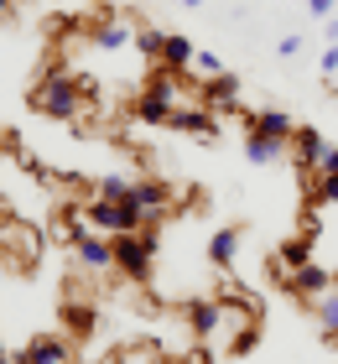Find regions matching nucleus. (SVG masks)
Returning a JSON list of instances; mask_svg holds the SVG:
<instances>
[{
	"label": "nucleus",
	"instance_id": "1",
	"mask_svg": "<svg viewBox=\"0 0 338 364\" xmlns=\"http://www.w3.org/2000/svg\"><path fill=\"white\" fill-rule=\"evenodd\" d=\"M78 99H83V89H78V78L68 68H42L37 89H31V109L47 114V120H73Z\"/></svg>",
	"mask_w": 338,
	"mask_h": 364
},
{
	"label": "nucleus",
	"instance_id": "2",
	"mask_svg": "<svg viewBox=\"0 0 338 364\" xmlns=\"http://www.w3.org/2000/svg\"><path fill=\"white\" fill-rule=\"evenodd\" d=\"M89 219H94V229H110V235H141V229L151 224L135 198H94Z\"/></svg>",
	"mask_w": 338,
	"mask_h": 364
},
{
	"label": "nucleus",
	"instance_id": "3",
	"mask_svg": "<svg viewBox=\"0 0 338 364\" xmlns=\"http://www.w3.org/2000/svg\"><path fill=\"white\" fill-rule=\"evenodd\" d=\"M110 245H115V271L141 281V276H151V255H157L162 235H151V224H146L141 235H115Z\"/></svg>",
	"mask_w": 338,
	"mask_h": 364
},
{
	"label": "nucleus",
	"instance_id": "4",
	"mask_svg": "<svg viewBox=\"0 0 338 364\" xmlns=\"http://www.w3.org/2000/svg\"><path fill=\"white\" fill-rule=\"evenodd\" d=\"M172 114H177L172 78H157L146 94H135V120H141V125H172Z\"/></svg>",
	"mask_w": 338,
	"mask_h": 364
},
{
	"label": "nucleus",
	"instance_id": "5",
	"mask_svg": "<svg viewBox=\"0 0 338 364\" xmlns=\"http://www.w3.org/2000/svg\"><path fill=\"white\" fill-rule=\"evenodd\" d=\"M73 255H78V266L83 271H115V245L105 235H89V229H73Z\"/></svg>",
	"mask_w": 338,
	"mask_h": 364
},
{
	"label": "nucleus",
	"instance_id": "6",
	"mask_svg": "<svg viewBox=\"0 0 338 364\" xmlns=\"http://www.w3.org/2000/svg\"><path fill=\"white\" fill-rule=\"evenodd\" d=\"M73 354H68V338L58 333H42V338H31L21 354H11V364H68Z\"/></svg>",
	"mask_w": 338,
	"mask_h": 364
},
{
	"label": "nucleus",
	"instance_id": "7",
	"mask_svg": "<svg viewBox=\"0 0 338 364\" xmlns=\"http://www.w3.org/2000/svg\"><path fill=\"white\" fill-rule=\"evenodd\" d=\"M323 151H328V141L317 136L312 125H297V136H292V161H297V172H317Z\"/></svg>",
	"mask_w": 338,
	"mask_h": 364
},
{
	"label": "nucleus",
	"instance_id": "8",
	"mask_svg": "<svg viewBox=\"0 0 338 364\" xmlns=\"http://www.w3.org/2000/svg\"><path fill=\"white\" fill-rule=\"evenodd\" d=\"M172 130H182V136H198V141H218V114L203 105V109H177L172 114Z\"/></svg>",
	"mask_w": 338,
	"mask_h": 364
},
{
	"label": "nucleus",
	"instance_id": "9",
	"mask_svg": "<svg viewBox=\"0 0 338 364\" xmlns=\"http://www.w3.org/2000/svg\"><path fill=\"white\" fill-rule=\"evenodd\" d=\"M89 42L99 53H120V47L135 42V31H130V21H89Z\"/></svg>",
	"mask_w": 338,
	"mask_h": 364
},
{
	"label": "nucleus",
	"instance_id": "10",
	"mask_svg": "<svg viewBox=\"0 0 338 364\" xmlns=\"http://www.w3.org/2000/svg\"><path fill=\"white\" fill-rule=\"evenodd\" d=\"M130 198L146 208V219H157V213H167V208H172V188H167V182H151V177H135Z\"/></svg>",
	"mask_w": 338,
	"mask_h": 364
},
{
	"label": "nucleus",
	"instance_id": "11",
	"mask_svg": "<svg viewBox=\"0 0 338 364\" xmlns=\"http://www.w3.org/2000/svg\"><path fill=\"white\" fill-rule=\"evenodd\" d=\"M281 151H292V141H276V136H260V130H250L245 136V161L250 167H270Z\"/></svg>",
	"mask_w": 338,
	"mask_h": 364
},
{
	"label": "nucleus",
	"instance_id": "12",
	"mask_svg": "<svg viewBox=\"0 0 338 364\" xmlns=\"http://www.w3.org/2000/svg\"><path fill=\"white\" fill-rule=\"evenodd\" d=\"M193 58H198V47L182 37V31H167V42H162V63H157V68L177 73V68H193Z\"/></svg>",
	"mask_w": 338,
	"mask_h": 364
},
{
	"label": "nucleus",
	"instance_id": "13",
	"mask_svg": "<svg viewBox=\"0 0 338 364\" xmlns=\"http://www.w3.org/2000/svg\"><path fill=\"white\" fill-rule=\"evenodd\" d=\"M286 281H292V287H297L302 296H323L328 287H338V281H333V271H323L317 260H307V266H297V271L286 276Z\"/></svg>",
	"mask_w": 338,
	"mask_h": 364
},
{
	"label": "nucleus",
	"instance_id": "14",
	"mask_svg": "<svg viewBox=\"0 0 338 364\" xmlns=\"http://www.w3.org/2000/svg\"><path fill=\"white\" fill-rule=\"evenodd\" d=\"M250 130L276 136V141H292V136H297V120H292L286 109H260V114H250Z\"/></svg>",
	"mask_w": 338,
	"mask_h": 364
},
{
	"label": "nucleus",
	"instance_id": "15",
	"mask_svg": "<svg viewBox=\"0 0 338 364\" xmlns=\"http://www.w3.org/2000/svg\"><path fill=\"white\" fill-rule=\"evenodd\" d=\"M218 323H224V302H193L188 307V328H193L198 338H213Z\"/></svg>",
	"mask_w": 338,
	"mask_h": 364
},
{
	"label": "nucleus",
	"instance_id": "16",
	"mask_svg": "<svg viewBox=\"0 0 338 364\" xmlns=\"http://www.w3.org/2000/svg\"><path fill=\"white\" fill-rule=\"evenodd\" d=\"M203 105H208V109H240V84H234V73L208 78V94H203Z\"/></svg>",
	"mask_w": 338,
	"mask_h": 364
},
{
	"label": "nucleus",
	"instance_id": "17",
	"mask_svg": "<svg viewBox=\"0 0 338 364\" xmlns=\"http://www.w3.org/2000/svg\"><path fill=\"white\" fill-rule=\"evenodd\" d=\"M234 255H240V229H218V235L208 240V260H213L218 271H229Z\"/></svg>",
	"mask_w": 338,
	"mask_h": 364
},
{
	"label": "nucleus",
	"instance_id": "18",
	"mask_svg": "<svg viewBox=\"0 0 338 364\" xmlns=\"http://www.w3.org/2000/svg\"><path fill=\"white\" fill-rule=\"evenodd\" d=\"M307 260H312V235L286 240V245H281V255H276V271H286V276H292L297 266H307Z\"/></svg>",
	"mask_w": 338,
	"mask_h": 364
},
{
	"label": "nucleus",
	"instance_id": "19",
	"mask_svg": "<svg viewBox=\"0 0 338 364\" xmlns=\"http://www.w3.org/2000/svg\"><path fill=\"white\" fill-rule=\"evenodd\" d=\"M162 42H167L162 26H135V53H141L146 63H162Z\"/></svg>",
	"mask_w": 338,
	"mask_h": 364
},
{
	"label": "nucleus",
	"instance_id": "20",
	"mask_svg": "<svg viewBox=\"0 0 338 364\" xmlns=\"http://www.w3.org/2000/svg\"><path fill=\"white\" fill-rule=\"evenodd\" d=\"M317 323H323L328 338H338V287H328L323 296H317Z\"/></svg>",
	"mask_w": 338,
	"mask_h": 364
},
{
	"label": "nucleus",
	"instance_id": "21",
	"mask_svg": "<svg viewBox=\"0 0 338 364\" xmlns=\"http://www.w3.org/2000/svg\"><path fill=\"white\" fill-rule=\"evenodd\" d=\"M130 188H135V177H120V172H110V177H99V182H94V193H99V198H130Z\"/></svg>",
	"mask_w": 338,
	"mask_h": 364
},
{
	"label": "nucleus",
	"instance_id": "22",
	"mask_svg": "<svg viewBox=\"0 0 338 364\" xmlns=\"http://www.w3.org/2000/svg\"><path fill=\"white\" fill-rule=\"evenodd\" d=\"M63 323H68V333H94V312H89V307H78V302H68V307H63Z\"/></svg>",
	"mask_w": 338,
	"mask_h": 364
},
{
	"label": "nucleus",
	"instance_id": "23",
	"mask_svg": "<svg viewBox=\"0 0 338 364\" xmlns=\"http://www.w3.org/2000/svg\"><path fill=\"white\" fill-rule=\"evenodd\" d=\"M312 203H338V172H317V182H312Z\"/></svg>",
	"mask_w": 338,
	"mask_h": 364
},
{
	"label": "nucleus",
	"instance_id": "24",
	"mask_svg": "<svg viewBox=\"0 0 338 364\" xmlns=\"http://www.w3.org/2000/svg\"><path fill=\"white\" fill-rule=\"evenodd\" d=\"M193 68H198V73H208V78H218V73H224V63H218L213 53H198V58H193Z\"/></svg>",
	"mask_w": 338,
	"mask_h": 364
},
{
	"label": "nucleus",
	"instance_id": "25",
	"mask_svg": "<svg viewBox=\"0 0 338 364\" xmlns=\"http://www.w3.org/2000/svg\"><path fill=\"white\" fill-rule=\"evenodd\" d=\"M276 53H281V58H297V53H302V31H286V37L276 42Z\"/></svg>",
	"mask_w": 338,
	"mask_h": 364
},
{
	"label": "nucleus",
	"instance_id": "26",
	"mask_svg": "<svg viewBox=\"0 0 338 364\" xmlns=\"http://www.w3.org/2000/svg\"><path fill=\"white\" fill-rule=\"evenodd\" d=\"M333 6H338V0H307V11L317 16V21H328V16H333Z\"/></svg>",
	"mask_w": 338,
	"mask_h": 364
},
{
	"label": "nucleus",
	"instance_id": "27",
	"mask_svg": "<svg viewBox=\"0 0 338 364\" xmlns=\"http://www.w3.org/2000/svg\"><path fill=\"white\" fill-rule=\"evenodd\" d=\"M338 73V42H328V53H323V78Z\"/></svg>",
	"mask_w": 338,
	"mask_h": 364
},
{
	"label": "nucleus",
	"instance_id": "28",
	"mask_svg": "<svg viewBox=\"0 0 338 364\" xmlns=\"http://www.w3.org/2000/svg\"><path fill=\"white\" fill-rule=\"evenodd\" d=\"M317 172H338V146H328L323 161H317Z\"/></svg>",
	"mask_w": 338,
	"mask_h": 364
},
{
	"label": "nucleus",
	"instance_id": "29",
	"mask_svg": "<svg viewBox=\"0 0 338 364\" xmlns=\"http://www.w3.org/2000/svg\"><path fill=\"white\" fill-rule=\"evenodd\" d=\"M328 89H333V94H338V73H333V78H328Z\"/></svg>",
	"mask_w": 338,
	"mask_h": 364
},
{
	"label": "nucleus",
	"instance_id": "30",
	"mask_svg": "<svg viewBox=\"0 0 338 364\" xmlns=\"http://www.w3.org/2000/svg\"><path fill=\"white\" fill-rule=\"evenodd\" d=\"M182 6H208V0H182Z\"/></svg>",
	"mask_w": 338,
	"mask_h": 364
},
{
	"label": "nucleus",
	"instance_id": "31",
	"mask_svg": "<svg viewBox=\"0 0 338 364\" xmlns=\"http://www.w3.org/2000/svg\"><path fill=\"white\" fill-rule=\"evenodd\" d=\"M6 11H11V0H0V16H6Z\"/></svg>",
	"mask_w": 338,
	"mask_h": 364
},
{
	"label": "nucleus",
	"instance_id": "32",
	"mask_svg": "<svg viewBox=\"0 0 338 364\" xmlns=\"http://www.w3.org/2000/svg\"><path fill=\"white\" fill-rule=\"evenodd\" d=\"M0 364H6V349H0Z\"/></svg>",
	"mask_w": 338,
	"mask_h": 364
},
{
	"label": "nucleus",
	"instance_id": "33",
	"mask_svg": "<svg viewBox=\"0 0 338 364\" xmlns=\"http://www.w3.org/2000/svg\"><path fill=\"white\" fill-rule=\"evenodd\" d=\"M333 281H338V271H333Z\"/></svg>",
	"mask_w": 338,
	"mask_h": 364
}]
</instances>
